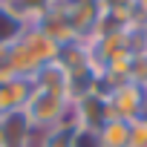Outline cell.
<instances>
[{"label": "cell", "instance_id": "obj_8", "mask_svg": "<svg viewBox=\"0 0 147 147\" xmlns=\"http://www.w3.org/2000/svg\"><path fill=\"white\" fill-rule=\"evenodd\" d=\"M130 144H147V113L130 121Z\"/></svg>", "mask_w": 147, "mask_h": 147}, {"label": "cell", "instance_id": "obj_10", "mask_svg": "<svg viewBox=\"0 0 147 147\" xmlns=\"http://www.w3.org/2000/svg\"><path fill=\"white\" fill-rule=\"evenodd\" d=\"M0 147H6V121L0 115Z\"/></svg>", "mask_w": 147, "mask_h": 147}, {"label": "cell", "instance_id": "obj_5", "mask_svg": "<svg viewBox=\"0 0 147 147\" xmlns=\"http://www.w3.org/2000/svg\"><path fill=\"white\" fill-rule=\"evenodd\" d=\"M26 29H29V20L18 9L0 6V46H3V49H9L12 43H18Z\"/></svg>", "mask_w": 147, "mask_h": 147}, {"label": "cell", "instance_id": "obj_1", "mask_svg": "<svg viewBox=\"0 0 147 147\" xmlns=\"http://www.w3.org/2000/svg\"><path fill=\"white\" fill-rule=\"evenodd\" d=\"M69 110H72V101H69L66 92H55V90L35 87L32 95H29V101H26V107L20 113H23L29 130H49V127L61 124Z\"/></svg>", "mask_w": 147, "mask_h": 147}, {"label": "cell", "instance_id": "obj_2", "mask_svg": "<svg viewBox=\"0 0 147 147\" xmlns=\"http://www.w3.org/2000/svg\"><path fill=\"white\" fill-rule=\"evenodd\" d=\"M107 107H110V115H118V118H138L144 115V107H147V98H144V90L133 81H124L118 87H113L107 92Z\"/></svg>", "mask_w": 147, "mask_h": 147}, {"label": "cell", "instance_id": "obj_7", "mask_svg": "<svg viewBox=\"0 0 147 147\" xmlns=\"http://www.w3.org/2000/svg\"><path fill=\"white\" fill-rule=\"evenodd\" d=\"M75 133H78L75 118H72V121H61V124L43 130V136H40V147H72Z\"/></svg>", "mask_w": 147, "mask_h": 147}, {"label": "cell", "instance_id": "obj_3", "mask_svg": "<svg viewBox=\"0 0 147 147\" xmlns=\"http://www.w3.org/2000/svg\"><path fill=\"white\" fill-rule=\"evenodd\" d=\"M20 43L29 49V55L43 66V63H52V61H58V52H61V46L52 40V35H46L38 23H29V29L23 32V38H20Z\"/></svg>", "mask_w": 147, "mask_h": 147}, {"label": "cell", "instance_id": "obj_9", "mask_svg": "<svg viewBox=\"0 0 147 147\" xmlns=\"http://www.w3.org/2000/svg\"><path fill=\"white\" fill-rule=\"evenodd\" d=\"M136 12H144V20H147V0H133Z\"/></svg>", "mask_w": 147, "mask_h": 147}, {"label": "cell", "instance_id": "obj_11", "mask_svg": "<svg viewBox=\"0 0 147 147\" xmlns=\"http://www.w3.org/2000/svg\"><path fill=\"white\" fill-rule=\"evenodd\" d=\"M18 3H20V0H0V6H12V9H15Z\"/></svg>", "mask_w": 147, "mask_h": 147}, {"label": "cell", "instance_id": "obj_4", "mask_svg": "<svg viewBox=\"0 0 147 147\" xmlns=\"http://www.w3.org/2000/svg\"><path fill=\"white\" fill-rule=\"evenodd\" d=\"M32 81L29 78H15V81H6L0 84V115H12V113H20L32 95Z\"/></svg>", "mask_w": 147, "mask_h": 147}, {"label": "cell", "instance_id": "obj_6", "mask_svg": "<svg viewBox=\"0 0 147 147\" xmlns=\"http://www.w3.org/2000/svg\"><path fill=\"white\" fill-rule=\"evenodd\" d=\"M98 147H127L130 144V121L127 118H118V115H110L98 130Z\"/></svg>", "mask_w": 147, "mask_h": 147}]
</instances>
